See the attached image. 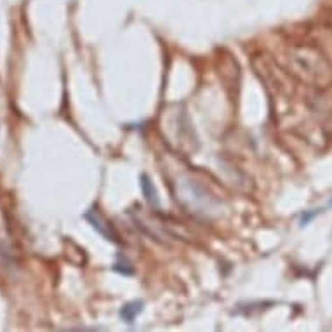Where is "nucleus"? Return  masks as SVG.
<instances>
[{
  "instance_id": "20e7f679",
  "label": "nucleus",
  "mask_w": 332,
  "mask_h": 332,
  "mask_svg": "<svg viewBox=\"0 0 332 332\" xmlns=\"http://www.w3.org/2000/svg\"><path fill=\"white\" fill-rule=\"evenodd\" d=\"M141 190H143V195H145L146 202L153 207H159V193H157L153 183L150 181V178L146 174H141Z\"/></svg>"
},
{
  "instance_id": "f257e3e1",
  "label": "nucleus",
  "mask_w": 332,
  "mask_h": 332,
  "mask_svg": "<svg viewBox=\"0 0 332 332\" xmlns=\"http://www.w3.org/2000/svg\"><path fill=\"white\" fill-rule=\"evenodd\" d=\"M291 70L299 80L318 89H325L332 82V67L315 47H294L291 51Z\"/></svg>"
},
{
  "instance_id": "f03ea898",
  "label": "nucleus",
  "mask_w": 332,
  "mask_h": 332,
  "mask_svg": "<svg viewBox=\"0 0 332 332\" xmlns=\"http://www.w3.org/2000/svg\"><path fill=\"white\" fill-rule=\"evenodd\" d=\"M85 219L93 225V228L98 231V233H101L106 240H112V242H119V238H117V233L113 231V228L110 226V223L104 219V216L99 214L98 209H91V211L85 212Z\"/></svg>"
},
{
  "instance_id": "7ed1b4c3",
  "label": "nucleus",
  "mask_w": 332,
  "mask_h": 332,
  "mask_svg": "<svg viewBox=\"0 0 332 332\" xmlns=\"http://www.w3.org/2000/svg\"><path fill=\"white\" fill-rule=\"evenodd\" d=\"M143 306H145V303H143V301H130V303L124 304L122 309H120L122 320L127 322V324H132V322L136 320V317L143 312Z\"/></svg>"
}]
</instances>
